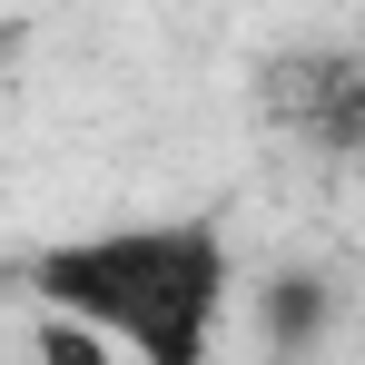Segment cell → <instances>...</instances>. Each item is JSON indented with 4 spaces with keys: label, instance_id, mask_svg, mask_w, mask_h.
<instances>
[{
    "label": "cell",
    "instance_id": "2",
    "mask_svg": "<svg viewBox=\"0 0 365 365\" xmlns=\"http://www.w3.org/2000/svg\"><path fill=\"white\" fill-rule=\"evenodd\" d=\"M277 109H287V128L316 138V148H356V128H365V69L346 60V50H287Z\"/></svg>",
    "mask_w": 365,
    "mask_h": 365
},
{
    "label": "cell",
    "instance_id": "1",
    "mask_svg": "<svg viewBox=\"0 0 365 365\" xmlns=\"http://www.w3.org/2000/svg\"><path fill=\"white\" fill-rule=\"evenodd\" d=\"M20 287L79 326V346H128L148 365H197L217 316L237 297L227 227L207 217H148V227H99L20 257Z\"/></svg>",
    "mask_w": 365,
    "mask_h": 365
}]
</instances>
